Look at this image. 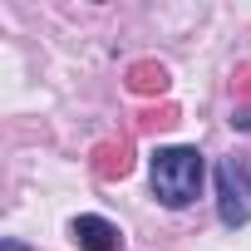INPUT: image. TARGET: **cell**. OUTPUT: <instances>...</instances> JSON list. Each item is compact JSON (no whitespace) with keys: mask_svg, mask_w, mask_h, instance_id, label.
Instances as JSON below:
<instances>
[{"mask_svg":"<svg viewBox=\"0 0 251 251\" xmlns=\"http://www.w3.org/2000/svg\"><path fill=\"white\" fill-rule=\"evenodd\" d=\"M69 236H74V246L79 251H123V231L108 222V217H74L69 222Z\"/></svg>","mask_w":251,"mask_h":251,"instance_id":"cell-3","label":"cell"},{"mask_svg":"<svg viewBox=\"0 0 251 251\" xmlns=\"http://www.w3.org/2000/svg\"><path fill=\"white\" fill-rule=\"evenodd\" d=\"M217 212H222L226 226H246L251 222V192H246L236 163H222L217 168Z\"/></svg>","mask_w":251,"mask_h":251,"instance_id":"cell-2","label":"cell"},{"mask_svg":"<svg viewBox=\"0 0 251 251\" xmlns=\"http://www.w3.org/2000/svg\"><path fill=\"white\" fill-rule=\"evenodd\" d=\"M202 173H207L202 153H197V148H182V143L158 148V153L148 158V177H153V192H158L163 207H187V202H197Z\"/></svg>","mask_w":251,"mask_h":251,"instance_id":"cell-1","label":"cell"}]
</instances>
